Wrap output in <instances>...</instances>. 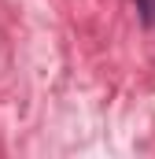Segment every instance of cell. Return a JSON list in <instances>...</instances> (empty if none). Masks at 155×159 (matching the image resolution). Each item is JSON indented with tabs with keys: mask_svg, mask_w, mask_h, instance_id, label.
<instances>
[{
	"mask_svg": "<svg viewBox=\"0 0 155 159\" xmlns=\"http://www.w3.org/2000/svg\"><path fill=\"white\" fill-rule=\"evenodd\" d=\"M137 4H140L144 19H148V22H155V0H137Z\"/></svg>",
	"mask_w": 155,
	"mask_h": 159,
	"instance_id": "1",
	"label": "cell"
}]
</instances>
